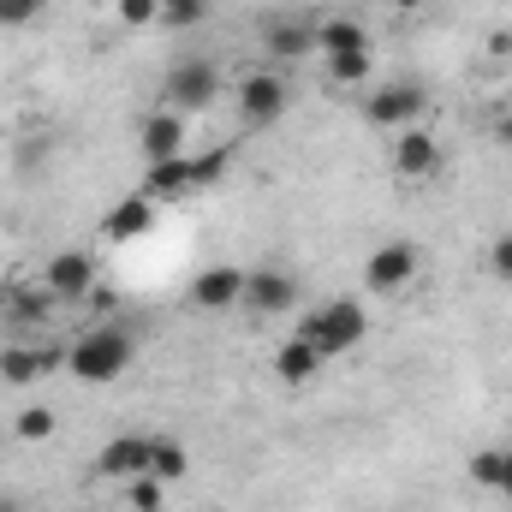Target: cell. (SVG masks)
<instances>
[{
  "label": "cell",
  "mask_w": 512,
  "mask_h": 512,
  "mask_svg": "<svg viewBox=\"0 0 512 512\" xmlns=\"http://www.w3.org/2000/svg\"><path fill=\"white\" fill-rule=\"evenodd\" d=\"M131 358H137V340H131L120 322H96L90 334H78V340L66 346V370H72L84 387L120 382V376L131 370Z\"/></svg>",
  "instance_id": "6da1fadb"
},
{
  "label": "cell",
  "mask_w": 512,
  "mask_h": 512,
  "mask_svg": "<svg viewBox=\"0 0 512 512\" xmlns=\"http://www.w3.org/2000/svg\"><path fill=\"white\" fill-rule=\"evenodd\" d=\"M364 334H370V310H364V298H328V304H316V310L298 322V340H310L322 364L358 352Z\"/></svg>",
  "instance_id": "7a4b0ae2"
},
{
  "label": "cell",
  "mask_w": 512,
  "mask_h": 512,
  "mask_svg": "<svg viewBox=\"0 0 512 512\" xmlns=\"http://www.w3.org/2000/svg\"><path fill=\"white\" fill-rule=\"evenodd\" d=\"M215 96H221V72L209 54H185L161 78V108H173V114H203Z\"/></svg>",
  "instance_id": "3957f363"
},
{
  "label": "cell",
  "mask_w": 512,
  "mask_h": 512,
  "mask_svg": "<svg viewBox=\"0 0 512 512\" xmlns=\"http://www.w3.org/2000/svg\"><path fill=\"white\" fill-rule=\"evenodd\" d=\"M298 298H304V286H298L292 268H274V262L245 268V310H256V316H292Z\"/></svg>",
  "instance_id": "277c9868"
},
{
  "label": "cell",
  "mask_w": 512,
  "mask_h": 512,
  "mask_svg": "<svg viewBox=\"0 0 512 512\" xmlns=\"http://www.w3.org/2000/svg\"><path fill=\"white\" fill-rule=\"evenodd\" d=\"M429 114V90L423 84H382L370 102H364V120L382 131H405V126H423Z\"/></svg>",
  "instance_id": "5b68a950"
},
{
  "label": "cell",
  "mask_w": 512,
  "mask_h": 512,
  "mask_svg": "<svg viewBox=\"0 0 512 512\" xmlns=\"http://www.w3.org/2000/svg\"><path fill=\"white\" fill-rule=\"evenodd\" d=\"M286 114V78L280 72H245L239 78V126L268 131Z\"/></svg>",
  "instance_id": "8992f818"
},
{
  "label": "cell",
  "mask_w": 512,
  "mask_h": 512,
  "mask_svg": "<svg viewBox=\"0 0 512 512\" xmlns=\"http://www.w3.org/2000/svg\"><path fill=\"white\" fill-rule=\"evenodd\" d=\"M411 280H417V245L387 239V245H376V251L364 256V286H370V292L393 298V292H405Z\"/></svg>",
  "instance_id": "52a82bcc"
},
{
  "label": "cell",
  "mask_w": 512,
  "mask_h": 512,
  "mask_svg": "<svg viewBox=\"0 0 512 512\" xmlns=\"http://www.w3.org/2000/svg\"><path fill=\"white\" fill-rule=\"evenodd\" d=\"M441 161H447V149H441V137L429 126L393 131V173H399V179H435Z\"/></svg>",
  "instance_id": "ba28073f"
},
{
  "label": "cell",
  "mask_w": 512,
  "mask_h": 512,
  "mask_svg": "<svg viewBox=\"0 0 512 512\" xmlns=\"http://www.w3.org/2000/svg\"><path fill=\"white\" fill-rule=\"evenodd\" d=\"M42 286H48L60 304H84V298H90V286H96V256H90V251H60V256H48V274H42Z\"/></svg>",
  "instance_id": "9c48e42d"
},
{
  "label": "cell",
  "mask_w": 512,
  "mask_h": 512,
  "mask_svg": "<svg viewBox=\"0 0 512 512\" xmlns=\"http://www.w3.org/2000/svg\"><path fill=\"white\" fill-rule=\"evenodd\" d=\"M191 304H197V310H239V304H245V268H227V262L203 268V274L191 280Z\"/></svg>",
  "instance_id": "30bf717a"
},
{
  "label": "cell",
  "mask_w": 512,
  "mask_h": 512,
  "mask_svg": "<svg viewBox=\"0 0 512 512\" xmlns=\"http://www.w3.org/2000/svg\"><path fill=\"white\" fill-rule=\"evenodd\" d=\"M262 48H268V60H310L316 54V24L310 18H268Z\"/></svg>",
  "instance_id": "8fae6325"
},
{
  "label": "cell",
  "mask_w": 512,
  "mask_h": 512,
  "mask_svg": "<svg viewBox=\"0 0 512 512\" xmlns=\"http://www.w3.org/2000/svg\"><path fill=\"white\" fill-rule=\"evenodd\" d=\"M137 143H143V161H173V155H185V114H173V108H155L143 131H137Z\"/></svg>",
  "instance_id": "7c38bea8"
},
{
  "label": "cell",
  "mask_w": 512,
  "mask_h": 512,
  "mask_svg": "<svg viewBox=\"0 0 512 512\" xmlns=\"http://www.w3.org/2000/svg\"><path fill=\"white\" fill-rule=\"evenodd\" d=\"M96 471H102V477H120V483L143 477V471H149V435H114V441L102 447Z\"/></svg>",
  "instance_id": "4fadbf2b"
},
{
  "label": "cell",
  "mask_w": 512,
  "mask_h": 512,
  "mask_svg": "<svg viewBox=\"0 0 512 512\" xmlns=\"http://www.w3.org/2000/svg\"><path fill=\"white\" fill-rule=\"evenodd\" d=\"M191 191V155H173V161H149V173H143V197L161 209V203H173V197H185Z\"/></svg>",
  "instance_id": "5bb4252c"
},
{
  "label": "cell",
  "mask_w": 512,
  "mask_h": 512,
  "mask_svg": "<svg viewBox=\"0 0 512 512\" xmlns=\"http://www.w3.org/2000/svg\"><path fill=\"white\" fill-rule=\"evenodd\" d=\"M149 227H155V203H149L143 191H137V197H126V203H114V209H108V221H102V233H108L114 245H126V239H143Z\"/></svg>",
  "instance_id": "9a60e30c"
},
{
  "label": "cell",
  "mask_w": 512,
  "mask_h": 512,
  "mask_svg": "<svg viewBox=\"0 0 512 512\" xmlns=\"http://www.w3.org/2000/svg\"><path fill=\"white\" fill-rule=\"evenodd\" d=\"M316 370H322V358H316V346L310 340H280V352H274V376L286 387H304V382H316Z\"/></svg>",
  "instance_id": "2e32d148"
},
{
  "label": "cell",
  "mask_w": 512,
  "mask_h": 512,
  "mask_svg": "<svg viewBox=\"0 0 512 512\" xmlns=\"http://www.w3.org/2000/svg\"><path fill=\"white\" fill-rule=\"evenodd\" d=\"M54 364H60L54 352H30V346H6V352H0V382H6V387H30V382H42V376H48Z\"/></svg>",
  "instance_id": "e0dca14e"
},
{
  "label": "cell",
  "mask_w": 512,
  "mask_h": 512,
  "mask_svg": "<svg viewBox=\"0 0 512 512\" xmlns=\"http://www.w3.org/2000/svg\"><path fill=\"white\" fill-rule=\"evenodd\" d=\"M352 48H370V30L358 18H316V54H352Z\"/></svg>",
  "instance_id": "ac0fdd59"
},
{
  "label": "cell",
  "mask_w": 512,
  "mask_h": 512,
  "mask_svg": "<svg viewBox=\"0 0 512 512\" xmlns=\"http://www.w3.org/2000/svg\"><path fill=\"white\" fill-rule=\"evenodd\" d=\"M185 471H191L185 441H179V435H149V477H161V483L173 489V483H185Z\"/></svg>",
  "instance_id": "d6986e66"
},
{
  "label": "cell",
  "mask_w": 512,
  "mask_h": 512,
  "mask_svg": "<svg viewBox=\"0 0 512 512\" xmlns=\"http://www.w3.org/2000/svg\"><path fill=\"white\" fill-rule=\"evenodd\" d=\"M54 304H60V298H54L48 286H12V292H6V310H12L18 322H48Z\"/></svg>",
  "instance_id": "ffe728a7"
},
{
  "label": "cell",
  "mask_w": 512,
  "mask_h": 512,
  "mask_svg": "<svg viewBox=\"0 0 512 512\" xmlns=\"http://www.w3.org/2000/svg\"><path fill=\"white\" fill-rule=\"evenodd\" d=\"M54 429H60V417H54L48 405H24V411H18V423H12V435H18L24 447H42Z\"/></svg>",
  "instance_id": "44dd1931"
},
{
  "label": "cell",
  "mask_w": 512,
  "mask_h": 512,
  "mask_svg": "<svg viewBox=\"0 0 512 512\" xmlns=\"http://www.w3.org/2000/svg\"><path fill=\"white\" fill-rule=\"evenodd\" d=\"M328 84H364L370 78V48H352V54H328Z\"/></svg>",
  "instance_id": "7402d4cb"
},
{
  "label": "cell",
  "mask_w": 512,
  "mask_h": 512,
  "mask_svg": "<svg viewBox=\"0 0 512 512\" xmlns=\"http://www.w3.org/2000/svg\"><path fill=\"white\" fill-rule=\"evenodd\" d=\"M126 501H131V512H161L167 507V483L143 471V477H131L126 483Z\"/></svg>",
  "instance_id": "603a6c76"
},
{
  "label": "cell",
  "mask_w": 512,
  "mask_h": 512,
  "mask_svg": "<svg viewBox=\"0 0 512 512\" xmlns=\"http://www.w3.org/2000/svg\"><path fill=\"white\" fill-rule=\"evenodd\" d=\"M114 18L126 30H149V24H161V0H114Z\"/></svg>",
  "instance_id": "cb8c5ba5"
},
{
  "label": "cell",
  "mask_w": 512,
  "mask_h": 512,
  "mask_svg": "<svg viewBox=\"0 0 512 512\" xmlns=\"http://www.w3.org/2000/svg\"><path fill=\"white\" fill-rule=\"evenodd\" d=\"M203 12H209V0H161L167 30H191V24H203Z\"/></svg>",
  "instance_id": "d4e9b609"
},
{
  "label": "cell",
  "mask_w": 512,
  "mask_h": 512,
  "mask_svg": "<svg viewBox=\"0 0 512 512\" xmlns=\"http://www.w3.org/2000/svg\"><path fill=\"white\" fill-rule=\"evenodd\" d=\"M227 173V149H209V155H191V191H209L215 179Z\"/></svg>",
  "instance_id": "484cf974"
},
{
  "label": "cell",
  "mask_w": 512,
  "mask_h": 512,
  "mask_svg": "<svg viewBox=\"0 0 512 512\" xmlns=\"http://www.w3.org/2000/svg\"><path fill=\"white\" fill-rule=\"evenodd\" d=\"M495 477H501V447H477L471 453V483L495 495Z\"/></svg>",
  "instance_id": "4316f807"
},
{
  "label": "cell",
  "mask_w": 512,
  "mask_h": 512,
  "mask_svg": "<svg viewBox=\"0 0 512 512\" xmlns=\"http://www.w3.org/2000/svg\"><path fill=\"white\" fill-rule=\"evenodd\" d=\"M42 18V0H0V24L6 30H24V24H36Z\"/></svg>",
  "instance_id": "83f0119b"
},
{
  "label": "cell",
  "mask_w": 512,
  "mask_h": 512,
  "mask_svg": "<svg viewBox=\"0 0 512 512\" xmlns=\"http://www.w3.org/2000/svg\"><path fill=\"white\" fill-rule=\"evenodd\" d=\"M489 274H495V280H512V233H501V239L489 245Z\"/></svg>",
  "instance_id": "f1b7e54d"
},
{
  "label": "cell",
  "mask_w": 512,
  "mask_h": 512,
  "mask_svg": "<svg viewBox=\"0 0 512 512\" xmlns=\"http://www.w3.org/2000/svg\"><path fill=\"white\" fill-rule=\"evenodd\" d=\"M495 495L512 501V447H501V477H495Z\"/></svg>",
  "instance_id": "f546056e"
},
{
  "label": "cell",
  "mask_w": 512,
  "mask_h": 512,
  "mask_svg": "<svg viewBox=\"0 0 512 512\" xmlns=\"http://www.w3.org/2000/svg\"><path fill=\"white\" fill-rule=\"evenodd\" d=\"M489 131H495V143H501V149H512V114H495V126H489Z\"/></svg>",
  "instance_id": "4dcf8cb0"
},
{
  "label": "cell",
  "mask_w": 512,
  "mask_h": 512,
  "mask_svg": "<svg viewBox=\"0 0 512 512\" xmlns=\"http://www.w3.org/2000/svg\"><path fill=\"white\" fill-rule=\"evenodd\" d=\"M0 512H24V501H18V495H6V489H0Z\"/></svg>",
  "instance_id": "1f68e13d"
},
{
  "label": "cell",
  "mask_w": 512,
  "mask_h": 512,
  "mask_svg": "<svg viewBox=\"0 0 512 512\" xmlns=\"http://www.w3.org/2000/svg\"><path fill=\"white\" fill-rule=\"evenodd\" d=\"M393 6H399V12H417V6H429V0H393Z\"/></svg>",
  "instance_id": "d6a6232c"
},
{
  "label": "cell",
  "mask_w": 512,
  "mask_h": 512,
  "mask_svg": "<svg viewBox=\"0 0 512 512\" xmlns=\"http://www.w3.org/2000/svg\"><path fill=\"white\" fill-rule=\"evenodd\" d=\"M6 292H12V286H6V280H0V304H6Z\"/></svg>",
  "instance_id": "836d02e7"
}]
</instances>
